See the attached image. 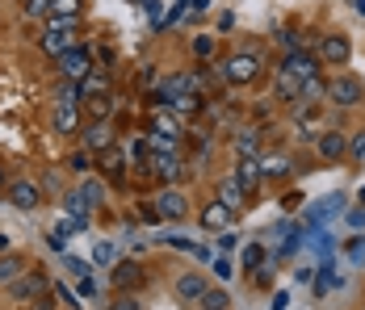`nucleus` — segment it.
Masks as SVG:
<instances>
[{"label": "nucleus", "mask_w": 365, "mask_h": 310, "mask_svg": "<svg viewBox=\"0 0 365 310\" xmlns=\"http://www.w3.org/2000/svg\"><path fill=\"white\" fill-rule=\"evenodd\" d=\"M206 76H193V71H173L160 80V105H173L177 97H189V93H202Z\"/></svg>", "instance_id": "f257e3e1"}, {"label": "nucleus", "mask_w": 365, "mask_h": 310, "mask_svg": "<svg viewBox=\"0 0 365 310\" xmlns=\"http://www.w3.org/2000/svg\"><path fill=\"white\" fill-rule=\"evenodd\" d=\"M365 88L357 76H331L328 80V101L340 105V109H353V105H361Z\"/></svg>", "instance_id": "f03ea898"}, {"label": "nucleus", "mask_w": 365, "mask_h": 310, "mask_svg": "<svg viewBox=\"0 0 365 310\" xmlns=\"http://www.w3.org/2000/svg\"><path fill=\"white\" fill-rule=\"evenodd\" d=\"M80 26V21H59V17H51V30L42 34V51L51 55V59H59L63 51H72V30Z\"/></svg>", "instance_id": "7ed1b4c3"}, {"label": "nucleus", "mask_w": 365, "mask_h": 310, "mask_svg": "<svg viewBox=\"0 0 365 310\" xmlns=\"http://www.w3.org/2000/svg\"><path fill=\"white\" fill-rule=\"evenodd\" d=\"M219 76L227 84H252L256 76H260V59H256V55H231L219 68Z\"/></svg>", "instance_id": "20e7f679"}, {"label": "nucleus", "mask_w": 365, "mask_h": 310, "mask_svg": "<svg viewBox=\"0 0 365 310\" xmlns=\"http://www.w3.org/2000/svg\"><path fill=\"white\" fill-rule=\"evenodd\" d=\"M9 289H13V298H17V302H42V298L51 294V281H46L42 273H30V269H26V273L17 277Z\"/></svg>", "instance_id": "39448f33"}, {"label": "nucleus", "mask_w": 365, "mask_h": 310, "mask_svg": "<svg viewBox=\"0 0 365 310\" xmlns=\"http://www.w3.org/2000/svg\"><path fill=\"white\" fill-rule=\"evenodd\" d=\"M349 55H353V46H349V38H344V34H324V38H319V51H315V59H319V63L344 68V63H349Z\"/></svg>", "instance_id": "423d86ee"}, {"label": "nucleus", "mask_w": 365, "mask_h": 310, "mask_svg": "<svg viewBox=\"0 0 365 310\" xmlns=\"http://www.w3.org/2000/svg\"><path fill=\"white\" fill-rule=\"evenodd\" d=\"M4 193H9V202H13L17 210H34L38 202H42V189H38L30 176H17V180H9V185H4Z\"/></svg>", "instance_id": "0eeeda50"}, {"label": "nucleus", "mask_w": 365, "mask_h": 310, "mask_svg": "<svg viewBox=\"0 0 365 310\" xmlns=\"http://www.w3.org/2000/svg\"><path fill=\"white\" fill-rule=\"evenodd\" d=\"M185 214H189V197H185L181 189H164V193L155 197V218H168V222H181Z\"/></svg>", "instance_id": "6e6552de"}, {"label": "nucleus", "mask_w": 365, "mask_h": 310, "mask_svg": "<svg viewBox=\"0 0 365 310\" xmlns=\"http://www.w3.org/2000/svg\"><path fill=\"white\" fill-rule=\"evenodd\" d=\"M59 68H63L68 80H84V76L93 71V51H88V46H72V51H63V55H59Z\"/></svg>", "instance_id": "1a4fd4ad"}, {"label": "nucleus", "mask_w": 365, "mask_h": 310, "mask_svg": "<svg viewBox=\"0 0 365 310\" xmlns=\"http://www.w3.org/2000/svg\"><path fill=\"white\" fill-rule=\"evenodd\" d=\"M282 71H290V76H298V80L307 84V80H315L319 59H315V55H307V51H290V55L282 59Z\"/></svg>", "instance_id": "9d476101"}, {"label": "nucleus", "mask_w": 365, "mask_h": 310, "mask_svg": "<svg viewBox=\"0 0 365 310\" xmlns=\"http://www.w3.org/2000/svg\"><path fill=\"white\" fill-rule=\"evenodd\" d=\"M76 88H80V97H84V101H93V97H106V93H110V76L93 68L84 80H76Z\"/></svg>", "instance_id": "9b49d317"}, {"label": "nucleus", "mask_w": 365, "mask_h": 310, "mask_svg": "<svg viewBox=\"0 0 365 310\" xmlns=\"http://www.w3.org/2000/svg\"><path fill=\"white\" fill-rule=\"evenodd\" d=\"M139 281H143V269H139L135 260H122V264L113 269V289H118V294H126V289H135Z\"/></svg>", "instance_id": "f8f14e48"}, {"label": "nucleus", "mask_w": 365, "mask_h": 310, "mask_svg": "<svg viewBox=\"0 0 365 310\" xmlns=\"http://www.w3.org/2000/svg\"><path fill=\"white\" fill-rule=\"evenodd\" d=\"M202 227H206V231H227V227H231V206L210 202V206L202 210Z\"/></svg>", "instance_id": "ddd939ff"}, {"label": "nucleus", "mask_w": 365, "mask_h": 310, "mask_svg": "<svg viewBox=\"0 0 365 310\" xmlns=\"http://www.w3.org/2000/svg\"><path fill=\"white\" fill-rule=\"evenodd\" d=\"M206 289H210V285H206V277L202 273H185L181 281H177V294H181L185 302H202Z\"/></svg>", "instance_id": "4468645a"}, {"label": "nucleus", "mask_w": 365, "mask_h": 310, "mask_svg": "<svg viewBox=\"0 0 365 310\" xmlns=\"http://www.w3.org/2000/svg\"><path fill=\"white\" fill-rule=\"evenodd\" d=\"M344 151H349V138L340 135V130H324V135H319V155H324V160H340Z\"/></svg>", "instance_id": "2eb2a0df"}, {"label": "nucleus", "mask_w": 365, "mask_h": 310, "mask_svg": "<svg viewBox=\"0 0 365 310\" xmlns=\"http://www.w3.org/2000/svg\"><path fill=\"white\" fill-rule=\"evenodd\" d=\"M260 176H264V164H260V160H240V168H235V180H240V185H244V193H248V189H256V185H260Z\"/></svg>", "instance_id": "dca6fc26"}, {"label": "nucleus", "mask_w": 365, "mask_h": 310, "mask_svg": "<svg viewBox=\"0 0 365 310\" xmlns=\"http://www.w3.org/2000/svg\"><path fill=\"white\" fill-rule=\"evenodd\" d=\"M84 147H88V151H110L113 147L110 126H106V122H93V126L84 130Z\"/></svg>", "instance_id": "f3484780"}, {"label": "nucleus", "mask_w": 365, "mask_h": 310, "mask_svg": "<svg viewBox=\"0 0 365 310\" xmlns=\"http://www.w3.org/2000/svg\"><path fill=\"white\" fill-rule=\"evenodd\" d=\"M63 210L72 214L80 227H88V210H93V202H88V197H84V193L76 189V193H68V197H63Z\"/></svg>", "instance_id": "a211bd4d"}, {"label": "nucleus", "mask_w": 365, "mask_h": 310, "mask_svg": "<svg viewBox=\"0 0 365 310\" xmlns=\"http://www.w3.org/2000/svg\"><path fill=\"white\" fill-rule=\"evenodd\" d=\"M76 130H80L76 105H59V109H55V135H76Z\"/></svg>", "instance_id": "6ab92c4d"}, {"label": "nucleus", "mask_w": 365, "mask_h": 310, "mask_svg": "<svg viewBox=\"0 0 365 310\" xmlns=\"http://www.w3.org/2000/svg\"><path fill=\"white\" fill-rule=\"evenodd\" d=\"M277 97L282 101H302V80L290 71H277Z\"/></svg>", "instance_id": "aec40b11"}, {"label": "nucleus", "mask_w": 365, "mask_h": 310, "mask_svg": "<svg viewBox=\"0 0 365 310\" xmlns=\"http://www.w3.org/2000/svg\"><path fill=\"white\" fill-rule=\"evenodd\" d=\"M219 202H222V206H231V210L244 202V185H240L235 176H222V180H219Z\"/></svg>", "instance_id": "412c9836"}, {"label": "nucleus", "mask_w": 365, "mask_h": 310, "mask_svg": "<svg viewBox=\"0 0 365 310\" xmlns=\"http://www.w3.org/2000/svg\"><path fill=\"white\" fill-rule=\"evenodd\" d=\"M21 273H26V260L21 256H0V285H13Z\"/></svg>", "instance_id": "4be33fe9"}, {"label": "nucleus", "mask_w": 365, "mask_h": 310, "mask_svg": "<svg viewBox=\"0 0 365 310\" xmlns=\"http://www.w3.org/2000/svg\"><path fill=\"white\" fill-rule=\"evenodd\" d=\"M340 202H344V197H324L319 206H311V210H307V222H311V227H319V222H324L328 214H336V210H340Z\"/></svg>", "instance_id": "5701e85b"}, {"label": "nucleus", "mask_w": 365, "mask_h": 310, "mask_svg": "<svg viewBox=\"0 0 365 310\" xmlns=\"http://www.w3.org/2000/svg\"><path fill=\"white\" fill-rule=\"evenodd\" d=\"M164 243H173L177 252H189V256H197V260H210V252L202 247V243H193V239H185V235H164Z\"/></svg>", "instance_id": "b1692460"}, {"label": "nucleus", "mask_w": 365, "mask_h": 310, "mask_svg": "<svg viewBox=\"0 0 365 310\" xmlns=\"http://www.w3.org/2000/svg\"><path fill=\"white\" fill-rule=\"evenodd\" d=\"M51 17H59V21H80V0H51Z\"/></svg>", "instance_id": "393cba45"}, {"label": "nucleus", "mask_w": 365, "mask_h": 310, "mask_svg": "<svg viewBox=\"0 0 365 310\" xmlns=\"http://www.w3.org/2000/svg\"><path fill=\"white\" fill-rule=\"evenodd\" d=\"M256 143H260V138H256V130H240V138H235V151H240L244 160H252V155H256Z\"/></svg>", "instance_id": "a878e982"}, {"label": "nucleus", "mask_w": 365, "mask_h": 310, "mask_svg": "<svg viewBox=\"0 0 365 310\" xmlns=\"http://www.w3.org/2000/svg\"><path fill=\"white\" fill-rule=\"evenodd\" d=\"M155 130L160 135H181V126H177V118L168 109H155Z\"/></svg>", "instance_id": "bb28decb"}, {"label": "nucleus", "mask_w": 365, "mask_h": 310, "mask_svg": "<svg viewBox=\"0 0 365 310\" xmlns=\"http://www.w3.org/2000/svg\"><path fill=\"white\" fill-rule=\"evenodd\" d=\"M80 193H84L93 206H101V202H106V185H101V180H84V185H80Z\"/></svg>", "instance_id": "cd10ccee"}, {"label": "nucleus", "mask_w": 365, "mask_h": 310, "mask_svg": "<svg viewBox=\"0 0 365 310\" xmlns=\"http://www.w3.org/2000/svg\"><path fill=\"white\" fill-rule=\"evenodd\" d=\"M101 168H106L110 176H118L122 172V151H113V147L110 151H101Z\"/></svg>", "instance_id": "c85d7f7f"}, {"label": "nucleus", "mask_w": 365, "mask_h": 310, "mask_svg": "<svg viewBox=\"0 0 365 310\" xmlns=\"http://www.w3.org/2000/svg\"><path fill=\"white\" fill-rule=\"evenodd\" d=\"M331 285H336V277H331V264L324 260V264H319V281H315V294L324 298V294H328Z\"/></svg>", "instance_id": "c756f323"}, {"label": "nucleus", "mask_w": 365, "mask_h": 310, "mask_svg": "<svg viewBox=\"0 0 365 310\" xmlns=\"http://www.w3.org/2000/svg\"><path fill=\"white\" fill-rule=\"evenodd\" d=\"M202 306L206 310H222L227 306V294H222V289H206V294H202Z\"/></svg>", "instance_id": "7c9ffc66"}, {"label": "nucleus", "mask_w": 365, "mask_h": 310, "mask_svg": "<svg viewBox=\"0 0 365 310\" xmlns=\"http://www.w3.org/2000/svg\"><path fill=\"white\" fill-rule=\"evenodd\" d=\"M72 231H80V222H76L72 214H68V218H59V222H55V231H51V235H59V239H68Z\"/></svg>", "instance_id": "2f4dec72"}, {"label": "nucleus", "mask_w": 365, "mask_h": 310, "mask_svg": "<svg viewBox=\"0 0 365 310\" xmlns=\"http://www.w3.org/2000/svg\"><path fill=\"white\" fill-rule=\"evenodd\" d=\"M193 55L197 59H210L215 55V38H193Z\"/></svg>", "instance_id": "473e14b6"}, {"label": "nucleus", "mask_w": 365, "mask_h": 310, "mask_svg": "<svg viewBox=\"0 0 365 310\" xmlns=\"http://www.w3.org/2000/svg\"><path fill=\"white\" fill-rule=\"evenodd\" d=\"M26 13L30 17H51V0H26Z\"/></svg>", "instance_id": "72a5a7b5"}, {"label": "nucleus", "mask_w": 365, "mask_h": 310, "mask_svg": "<svg viewBox=\"0 0 365 310\" xmlns=\"http://www.w3.org/2000/svg\"><path fill=\"white\" fill-rule=\"evenodd\" d=\"M260 260H264V247H260V243H252V247H244V264H248V269H256Z\"/></svg>", "instance_id": "f704fd0d"}, {"label": "nucleus", "mask_w": 365, "mask_h": 310, "mask_svg": "<svg viewBox=\"0 0 365 310\" xmlns=\"http://www.w3.org/2000/svg\"><path fill=\"white\" fill-rule=\"evenodd\" d=\"M110 310H143V302H139L135 294H122V298H118V302H113Z\"/></svg>", "instance_id": "c9c22d12"}, {"label": "nucleus", "mask_w": 365, "mask_h": 310, "mask_svg": "<svg viewBox=\"0 0 365 310\" xmlns=\"http://www.w3.org/2000/svg\"><path fill=\"white\" fill-rule=\"evenodd\" d=\"M63 269H68L72 277H88V264H84V260H76V256H68V260H63Z\"/></svg>", "instance_id": "e433bc0d"}, {"label": "nucleus", "mask_w": 365, "mask_h": 310, "mask_svg": "<svg viewBox=\"0 0 365 310\" xmlns=\"http://www.w3.org/2000/svg\"><path fill=\"white\" fill-rule=\"evenodd\" d=\"M68 164H72V172H88V151H76Z\"/></svg>", "instance_id": "4c0bfd02"}, {"label": "nucleus", "mask_w": 365, "mask_h": 310, "mask_svg": "<svg viewBox=\"0 0 365 310\" xmlns=\"http://www.w3.org/2000/svg\"><path fill=\"white\" fill-rule=\"evenodd\" d=\"M260 164H264V160H260ZM264 168H269V176H286V172H290V164H286V160H269Z\"/></svg>", "instance_id": "58836bf2"}, {"label": "nucleus", "mask_w": 365, "mask_h": 310, "mask_svg": "<svg viewBox=\"0 0 365 310\" xmlns=\"http://www.w3.org/2000/svg\"><path fill=\"white\" fill-rule=\"evenodd\" d=\"M110 93H106V97H93V113H97V118H106V113H110Z\"/></svg>", "instance_id": "ea45409f"}, {"label": "nucleus", "mask_w": 365, "mask_h": 310, "mask_svg": "<svg viewBox=\"0 0 365 310\" xmlns=\"http://www.w3.org/2000/svg\"><path fill=\"white\" fill-rule=\"evenodd\" d=\"M113 260V243H97V264H110Z\"/></svg>", "instance_id": "a19ab883"}, {"label": "nucleus", "mask_w": 365, "mask_h": 310, "mask_svg": "<svg viewBox=\"0 0 365 310\" xmlns=\"http://www.w3.org/2000/svg\"><path fill=\"white\" fill-rule=\"evenodd\" d=\"M93 294H97V281H93V277H84V281H80V298H93Z\"/></svg>", "instance_id": "79ce46f5"}, {"label": "nucleus", "mask_w": 365, "mask_h": 310, "mask_svg": "<svg viewBox=\"0 0 365 310\" xmlns=\"http://www.w3.org/2000/svg\"><path fill=\"white\" fill-rule=\"evenodd\" d=\"M349 227H365V206L349 210Z\"/></svg>", "instance_id": "37998d69"}, {"label": "nucleus", "mask_w": 365, "mask_h": 310, "mask_svg": "<svg viewBox=\"0 0 365 310\" xmlns=\"http://www.w3.org/2000/svg\"><path fill=\"white\" fill-rule=\"evenodd\" d=\"M349 151H353L357 160H361V155H365V130H361V135H357V138H353V143H349Z\"/></svg>", "instance_id": "c03bdc74"}, {"label": "nucleus", "mask_w": 365, "mask_h": 310, "mask_svg": "<svg viewBox=\"0 0 365 310\" xmlns=\"http://www.w3.org/2000/svg\"><path fill=\"white\" fill-rule=\"evenodd\" d=\"M55 298H59V302H68V306H80V302H76V298L68 294V289H63V285H55Z\"/></svg>", "instance_id": "a18cd8bd"}, {"label": "nucleus", "mask_w": 365, "mask_h": 310, "mask_svg": "<svg viewBox=\"0 0 365 310\" xmlns=\"http://www.w3.org/2000/svg\"><path fill=\"white\" fill-rule=\"evenodd\" d=\"M210 9V0H189V13H206Z\"/></svg>", "instance_id": "49530a36"}, {"label": "nucleus", "mask_w": 365, "mask_h": 310, "mask_svg": "<svg viewBox=\"0 0 365 310\" xmlns=\"http://www.w3.org/2000/svg\"><path fill=\"white\" fill-rule=\"evenodd\" d=\"M215 273H219V277H231V260H215Z\"/></svg>", "instance_id": "de8ad7c7"}, {"label": "nucleus", "mask_w": 365, "mask_h": 310, "mask_svg": "<svg viewBox=\"0 0 365 310\" xmlns=\"http://www.w3.org/2000/svg\"><path fill=\"white\" fill-rule=\"evenodd\" d=\"M349 252H353V260H361V256H365V239H357L353 247H349Z\"/></svg>", "instance_id": "09e8293b"}, {"label": "nucleus", "mask_w": 365, "mask_h": 310, "mask_svg": "<svg viewBox=\"0 0 365 310\" xmlns=\"http://www.w3.org/2000/svg\"><path fill=\"white\" fill-rule=\"evenodd\" d=\"M21 310H51V302H26Z\"/></svg>", "instance_id": "8fccbe9b"}, {"label": "nucleus", "mask_w": 365, "mask_h": 310, "mask_svg": "<svg viewBox=\"0 0 365 310\" xmlns=\"http://www.w3.org/2000/svg\"><path fill=\"white\" fill-rule=\"evenodd\" d=\"M4 247H9V235H0V252H4Z\"/></svg>", "instance_id": "3c124183"}, {"label": "nucleus", "mask_w": 365, "mask_h": 310, "mask_svg": "<svg viewBox=\"0 0 365 310\" xmlns=\"http://www.w3.org/2000/svg\"><path fill=\"white\" fill-rule=\"evenodd\" d=\"M353 4H357V13H365V0H353Z\"/></svg>", "instance_id": "603ef678"}, {"label": "nucleus", "mask_w": 365, "mask_h": 310, "mask_svg": "<svg viewBox=\"0 0 365 310\" xmlns=\"http://www.w3.org/2000/svg\"><path fill=\"white\" fill-rule=\"evenodd\" d=\"M0 189H4V168H0Z\"/></svg>", "instance_id": "864d4df0"}, {"label": "nucleus", "mask_w": 365, "mask_h": 310, "mask_svg": "<svg viewBox=\"0 0 365 310\" xmlns=\"http://www.w3.org/2000/svg\"><path fill=\"white\" fill-rule=\"evenodd\" d=\"M361 202H365V189H361Z\"/></svg>", "instance_id": "5fc2aeb1"}]
</instances>
